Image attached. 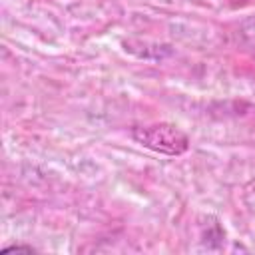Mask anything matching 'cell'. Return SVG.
Returning a JSON list of instances; mask_svg holds the SVG:
<instances>
[{"instance_id":"1","label":"cell","mask_w":255,"mask_h":255,"mask_svg":"<svg viewBox=\"0 0 255 255\" xmlns=\"http://www.w3.org/2000/svg\"><path fill=\"white\" fill-rule=\"evenodd\" d=\"M131 137L139 145H143V147H147L155 153H163V155H171V157L185 153L187 147H189L187 135L177 126L163 124V122L133 128Z\"/></svg>"},{"instance_id":"2","label":"cell","mask_w":255,"mask_h":255,"mask_svg":"<svg viewBox=\"0 0 255 255\" xmlns=\"http://www.w3.org/2000/svg\"><path fill=\"white\" fill-rule=\"evenodd\" d=\"M4 251H32L30 247H22V245H16V247H6Z\"/></svg>"}]
</instances>
